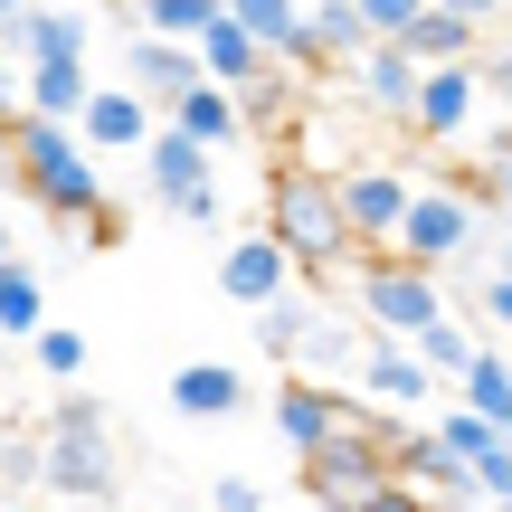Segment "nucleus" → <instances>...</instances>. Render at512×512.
Masks as SVG:
<instances>
[{"instance_id":"obj_1","label":"nucleus","mask_w":512,"mask_h":512,"mask_svg":"<svg viewBox=\"0 0 512 512\" xmlns=\"http://www.w3.org/2000/svg\"><path fill=\"white\" fill-rule=\"evenodd\" d=\"M266 228L304 275H332L342 256H361V238H351V219H342V171H323V162H275Z\"/></svg>"},{"instance_id":"obj_2","label":"nucleus","mask_w":512,"mask_h":512,"mask_svg":"<svg viewBox=\"0 0 512 512\" xmlns=\"http://www.w3.org/2000/svg\"><path fill=\"white\" fill-rule=\"evenodd\" d=\"M38 484L48 494H67V503H114V418H105V399L95 389H57L48 399V427H38Z\"/></svg>"},{"instance_id":"obj_3","label":"nucleus","mask_w":512,"mask_h":512,"mask_svg":"<svg viewBox=\"0 0 512 512\" xmlns=\"http://www.w3.org/2000/svg\"><path fill=\"white\" fill-rule=\"evenodd\" d=\"M10 162H19V190H29L57 228H76L95 200H105V171H95V152H86V133H76V124L10 114Z\"/></svg>"},{"instance_id":"obj_4","label":"nucleus","mask_w":512,"mask_h":512,"mask_svg":"<svg viewBox=\"0 0 512 512\" xmlns=\"http://www.w3.org/2000/svg\"><path fill=\"white\" fill-rule=\"evenodd\" d=\"M389 427H399V418H370V408L351 399V408H342V427H332V437L304 456L313 503H361L370 484H389V475H399V465H389Z\"/></svg>"},{"instance_id":"obj_5","label":"nucleus","mask_w":512,"mask_h":512,"mask_svg":"<svg viewBox=\"0 0 512 512\" xmlns=\"http://www.w3.org/2000/svg\"><path fill=\"white\" fill-rule=\"evenodd\" d=\"M475 228H484V200L465 181H437V190H408V219H399V247L408 266H456L465 247H475Z\"/></svg>"},{"instance_id":"obj_6","label":"nucleus","mask_w":512,"mask_h":512,"mask_svg":"<svg viewBox=\"0 0 512 512\" xmlns=\"http://www.w3.org/2000/svg\"><path fill=\"white\" fill-rule=\"evenodd\" d=\"M361 313L389 332V342H418V332L446 313V294H437V266H408L399 247H380V256L361 266Z\"/></svg>"},{"instance_id":"obj_7","label":"nucleus","mask_w":512,"mask_h":512,"mask_svg":"<svg viewBox=\"0 0 512 512\" xmlns=\"http://www.w3.org/2000/svg\"><path fill=\"white\" fill-rule=\"evenodd\" d=\"M209 162H219V152H209V143H190L181 124H152V143H143V190H152L162 209H181L190 228H209V219H219Z\"/></svg>"},{"instance_id":"obj_8","label":"nucleus","mask_w":512,"mask_h":512,"mask_svg":"<svg viewBox=\"0 0 512 512\" xmlns=\"http://www.w3.org/2000/svg\"><path fill=\"white\" fill-rule=\"evenodd\" d=\"M342 219H351V238H361V256H380L399 238V219H408V171L399 162H351L342 171Z\"/></svg>"},{"instance_id":"obj_9","label":"nucleus","mask_w":512,"mask_h":512,"mask_svg":"<svg viewBox=\"0 0 512 512\" xmlns=\"http://www.w3.org/2000/svg\"><path fill=\"white\" fill-rule=\"evenodd\" d=\"M285 285H294V256L275 247V228H247V238L219 247V294H228V304L256 313V304H275Z\"/></svg>"},{"instance_id":"obj_10","label":"nucleus","mask_w":512,"mask_h":512,"mask_svg":"<svg viewBox=\"0 0 512 512\" xmlns=\"http://www.w3.org/2000/svg\"><path fill=\"white\" fill-rule=\"evenodd\" d=\"M389 465H399L418 494H437V503H465V494H475V465H465L437 427H408L399 418V427H389Z\"/></svg>"},{"instance_id":"obj_11","label":"nucleus","mask_w":512,"mask_h":512,"mask_svg":"<svg viewBox=\"0 0 512 512\" xmlns=\"http://www.w3.org/2000/svg\"><path fill=\"white\" fill-rule=\"evenodd\" d=\"M0 38H10L19 67H38V57H86V48H95V19L67 10V0H29V10L0 19Z\"/></svg>"},{"instance_id":"obj_12","label":"nucleus","mask_w":512,"mask_h":512,"mask_svg":"<svg viewBox=\"0 0 512 512\" xmlns=\"http://www.w3.org/2000/svg\"><path fill=\"white\" fill-rule=\"evenodd\" d=\"M475 105H484V76H475V67H418L408 133H427V143H456V133L475 124Z\"/></svg>"},{"instance_id":"obj_13","label":"nucleus","mask_w":512,"mask_h":512,"mask_svg":"<svg viewBox=\"0 0 512 512\" xmlns=\"http://www.w3.org/2000/svg\"><path fill=\"white\" fill-rule=\"evenodd\" d=\"M351 95H361L370 114H389V124H408V105H418V57L399 48V38H370L361 57H351Z\"/></svg>"},{"instance_id":"obj_14","label":"nucleus","mask_w":512,"mask_h":512,"mask_svg":"<svg viewBox=\"0 0 512 512\" xmlns=\"http://www.w3.org/2000/svg\"><path fill=\"white\" fill-rule=\"evenodd\" d=\"M152 124H162V105H152L143 86H105V95H86V114H76L86 152H143Z\"/></svg>"},{"instance_id":"obj_15","label":"nucleus","mask_w":512,"mask_h":512,"mask_svg":"<svg viewBox=\"0 0 512 512\" xmlns=\"http://www.w3.org/2000/svg\"><path fill=\"white\" fill-rule=\"evenodd\" d=\"M124 86H143L152 105H171V95L200 86V48H190V38H162V29H133V48H124Z\"/></svg>"},{"instance_id":"obj_16","label":"nucleus","mask_w":512,"mask_h":512,"mask_svg":"<svg viewBox=\"0 0 512 512\" xmlns=\"http://www.w3.org/2000/svg\"><path fill=\"white\" fill-rule=\"evenodd\" d=\"M162 399H171V418H190V427L238 418V408H247V370H238V361H181Z\"/></svg>"},{"instance_id":"obj_17","label":"nucleus","mask_w":512,"mask_h":512,"mask_svg":"<svg viewBox=\"0 0 512 512\" xmlns=\"http://www.w3.org/2000/svg\"><path fill=\"white\" fill-rule=\"evenodd\" d=\"M342 408H351V399H342L332 380H304V370H294V380L275 389V437H285L294 456H313V446L342 427Z\"/></svg>"},{"instance_id":"obj_18","label":"nucleus","mask_w":512,"mask_h":512,"mask_svg":"<svg viewBox=\"0 0 512 512\" xmlns=\"http://www.w3.org/2000/svg\"><path fill=\"white\" fill-rule=\"evenodd\" d=\"M361 389L380 408H418V399H437V370L418 361V342H389V332H380V342L361 351Z\"/></svg>"},{"instance_id":"obj_19","label":"nucleus","mask_w":512,"mask_h":512,"mask_svg":"<svg viewBox=\"0 0 512 512\" xmlns=\"http://www.w3.org/2000/svg\"><path fill=\"white\" fill-rule=\"evenodd\" d=\"M19 95H29V114H48V124H76L95 76H86V57H38V67H19Z\"/></svg>"},{"instance_id":"obj_20","label":"nucleus","mask_w":512,"mask_h":512,"mask_svg":"<svg viewBox=\"0 0 512 512\" xmlns=\"http://www.w3.org/2000/svg\"><path fill=\"white\" fill-rule=\"evenodd\" d=\"M162 114H171V124L190 133V143H209V152H228V143L247 133V114H238V86H209V76H200L190 95H171Z\"/></svg>"},{"instance_id":"obj_21","label":"nucleus","mask_w":512,"mask_h":512,"mask_svg":"<svg viewBox=\"0 0 512 512\" xmlns=\"http://www.w3.org/2000/svg\"><path fill=\"white\" fill-rule=\"evenodd\" d=\"M399 48L418 57V67H475L484 29H475V19H456V10H437V0H427V10L408 19V38H399Z\"/></svg>"},{"instance_id":"obj_22","label":"nucleus","mask_w":512,"mask_h":512,"mask_svg":"<svg viewBox=\"0 0 512 512\" xmlns=\"http://www.w3.org/2000/svg\"><path fill=\"white\" fill-rule=\"evenodd\" d=\"M190 48H200V76H209V86H247V76L256 67H266V48H256V29H247V19H209V29L200 38H190Z\"/></svg>"},{"instance_id":"obj_23","label":"nucleus","mask_w":512,"mask_h":512,"mask_svg":"<svg viewBox=\"0 0 512 512\" xmlns=\"http://www.w3.org/2000/svg\"><path fill=\"white\" fill-rule=\"evenodd\" d=\"M361 332H351V323H323V313H313V332H304V342H294V361H304V380H332V389H342V380H361Z\"/></svg>"},{"instance_id":"obj_24","label":"nucleus","mask_w":512,"mask_h":512,"mask_svg":"<svg viewBox=\"0 0 512 512\" xmlns=\"http://www.w3.org/2000/svg\"><path fill=\"white\" fill-rule=\"evenodd\" d=\"M38 323H48V285H38L29 256H10L0 266V342H29Z\"/></svg>"},{"instance_id":"obj_25","label":"nucleus","mask_w":512,"mask_h":512,"mask_svg":"<svg viewBox=\"0 0 512 512\" xmlns=\"http://www.w3.org/2000/svg\"><path fill=\"white\" fill-rule=\"evenodd\" d=\"M304 29H313V48H323L332 67H351V57L370 48V19H361V0H304Z\"/></svg>"},{"instance_id":"obj_26","label":"nucleus","mask_w":512,"mask_h":512,"mask_svg":"<svg viewBox=\"0 0 512 512\" xmlns=\"http://www.w3.org/2000/svg\"><path fill=\"white\" fill-rule=\"evenodd\" d=\"M456 399L465 408H484V418L512 437V361H494V351H475V361L456 370Z\"/></svg>"},{"instance_id":"obj_27","label":"nucleus","mask_w":512,"mask_h":512,"mask_svg":"<svg viewBox=\"0 0 512 512\" xmlns=\"http://www.w3.org/2000/svg\"><path fill=\"white\" fill-rule=\"evenodd\" d=\"M285 105H294V67H256L247 86H238V114H247V133H266V124H285Z\"/></svg>"},{"instance_id":"obj_28","label":"nucleus","mask_w":512,"mask_h":512,"mask_svg":"<svg viewBox=\"0 0 512 512\" xmlns=\"http://www.w3.org/2000/svg\"><path fill=\"white\" fill-rule=\"evenodd\" d=\"M228 0H133V29H162V38H200Z\"/></svg>"},{"instance_id":"obj_29","label":"nucleus","mask_w":512,"mask_h":512,"mask_svg":"<svg viewBox=\"0 0 512 512\" xmlns=\"http://www.w3.org/2000/svg\"><path fill=\"white\" fill-rule=\"evenodd\" d=\"M29 361L48 370L57 389H67V380H86V332H67V323H38V332H29Z\"/></svg>"},{"instance_id":"obj_30","label":"nucleus","mask_w":512,"mask_h":512,"mask_svg":"<svg viewBox=\"0 0 512 512\" xmlns=\"http://www.w3.org/2000/svg\"><path fill=\"white\" fill-rule=\"evenodd\" d=\"M313 332V304L304 294H275V304H256V342L275 351V361H294V342Z\"/></svg>"},{"instance_id":"obj_31","label":"nucleus","mask_w":512,"mask_h":512,"mask_svg":"<svg viewBox=\"0 0 512 512\" xmlns=\"http://www.w3.org/2000/svg\"><path fill=\"white\" fill-rule=\"evenodd\" d=\"M475 351H484V342H475V332H465V323H456V313H437V323H427V332H418V361H427V370H437V380H456V370H465V361H475Z\"/></svg>"},{"instance_id":"obj_32","label":"nucleus","mask_w":512,"mask_h":512,"mask_svg":"<svg viewBox=\"0 0 512 512\" xmlns=\"http://www.w3.org/2000/svg\"><path fill=\"white\" fill-rule=\"evenodd\" d=\"M465 190H475V200H484V209H494V219L512 228V133H503V143L475 162V181H465Z\"/></svg>"},{"instance_id":"obj_33","label":"nucleus","mask_w":512,"mask_h":512,"mask_svg":"<svg viewBox=\"0 0 512 512\" xmlns=\"http://www.w3.org/2000/svg\"><path fill=\"white\" fill-rule=\"evenodd\" d=\"M313 512H437V494H418L408 475H389V484H370L361 503H313Z\"/></svg>"},{"instance_id":"obj_34","label":"nucleus","mask_w":512,"mask_h":512,"mask_svg":"<svg viewBox=\"0 0 512 512\" xmlns=\"http://www.w3.org/2000/svg\"><path fill=\"white\" fill-rule=\"evenodd\" d=\"M437 437H446V446H456V456H465V465H475V456H484V446H494V437H503V427H494V418H484V408H446V418H437Z\"/></svg>"},{"instance_id":"obj_35","label":"nucleus","mask_w":512,"mask_h":512,"mask_svg":"<svg viewBox=\"0 0 512 512\" xmlns=\"http://www.w3.org/2000/svg\"><path fill=\"white\" fill-rule=\"evenodd\" d=\"M475 494H484V503H512V437H494V446L475 456Z\"/></svg>"},{"instance_id":"obj_36","label":"nucleus","mask_w":512,"mask_h":512,"mask_svg":"<svg viewBox=\"0 0 512 512\" xmlns=\"http://www.w3.org/2000/svg\"><path fill=\"white\" fill-rule=\"evenodd\" d=\"M475 76H484V95H503V105H512V29L475 48Z\"/></svg>"},{"instance_id":"obj_37","label":"nucleus","mask_w":512,"mask_h":512,"mask_svg":"<svg viewBox=\"0 0 512 512\" xmlns=\"http://www.w3.org/2000/svg\"><path fill=\"white\" fill-rule=\"evenodd\" d=\"M427 0H361V19H370V38H408V19H418Z\"/></svg>"},{"instance_id":"obj_38","label":"nucleus","mask_w":512,"mask_h":512,"mask_svg":"<svg viewBox=\"0 0 512 512\" xmlns=\"http://www.w3.org/2000/svg\"><path fill=\"white\" fill-rule=\"evenodd\" d=\"M76 238H86V247H124V209H114V200H95L86 219H76Z\"/></svg>"},{"instance_id":"obj_39","label":"nucleus","mask_w":512,"mask_h":512,"mask_svg":"<svg viewBox=\"0 0 512 512\" xmlns=\"http://www.w3.org/2000/svg\"><path fill=\"white\" fill-rule=\"evenodd\" d=\"M209 512H266V494H256L247 475H219V494H209Z\"/></svg>"},{"instance_id":"obj_40","label":"nucleus","mask_w":512,"mask_h":512,"mask_svg":"<svg viewBox=\"0 0 512 512\" xmlns=\"http://www.w3.org/2000/svg\"><path fill=\"white\" fill-rule=\"evenodd\" d=\"M437 10H456V19H475V29H494V19H512V0H437Z\"/></svg>"},{"instance_id":"obj_41","label":"nucleus","mask_w":512,"mask_h":512,"mask_svg":"<svg viewBox=\"0 0 512 512\" xmlns=\"http://www.w3.org/2000/svg\"><path fill=\"white\" fill-rule=\"evenodd\" d=\"M19 114V57H10V38H0V124Z\"/></svg>"},{"instance_id":"obj_42","label":"nucleus","mask_w":512,"mask_h":512,"mask_svg":"<svg viewBox=\"0 0 512 512\" xmlns=\"http://www.w3.org/2000/svg\"><path fill=\"white\" fill-rule=\"evenodd\" d=\"M484 313H494V323H512V275H503V266L484 275Z\"/></svg>"},{"instance_id":"obj_43","label":"nucleus","mask_w":512,"mask_h":512,"mask_svg":"<svg viewBox=\"0 0 512 512\" xmlns=\"http://www.w3.org/2000/svg\"><path fill=\"white\" fill-rule=\"evenodd\" d=\"M10 256H19V247H10V228H0V266H10Z\"/></svg>"},{"instance_id":"obj_44","label":"nucleus","mask_w":512,"mask_h":512,"mask_svg":"<svg viewBox=\"0 0 512 512\" xmlns=\"http://www.w3.org/2000/svg\"><path fill=\"white\" fill-rule=\"evenodd\" d=\"M10 10H29V0H0V19H10Z\"/></svg>"},{"instance_id":"obj_45","label":"nucleus","mask_w":512,"mask_h":512,"mask_svg":"<svg viewBox=\"0 0 512 512\" xmlns=\"http://www.w3.org/2000/svg\"><path fill=\"white\" fill-rule=\"evenodd\" d=\"M0 456H10V427H0Z\"/></svg>"},{"instance_id":"obj_46","label":"nucleus","mask_w":512,"mask_h":512,"mask_svg":"<svg viewBox=\"0 0 512 512\" xmlns=\"http://www.w3.org/2000/svg\"><path fill=\"white\" fill-rule=\"evenodd\" d=\"M484 512H512V503H484Z\"/></svg>"},{"instance_id":"obj_47","label":"nucleus","mask_w":512,"mask_h":512,"mask_svg":"<svg viewBox=\"0 0 512 512\" xmlns=\"http://www.w3.org/2000/svg\"><path fill=\"white\" fill-rule=\"evenodd\" d=\"M503 275H512V266H503Z\"/></svg>"}]
</instances>
